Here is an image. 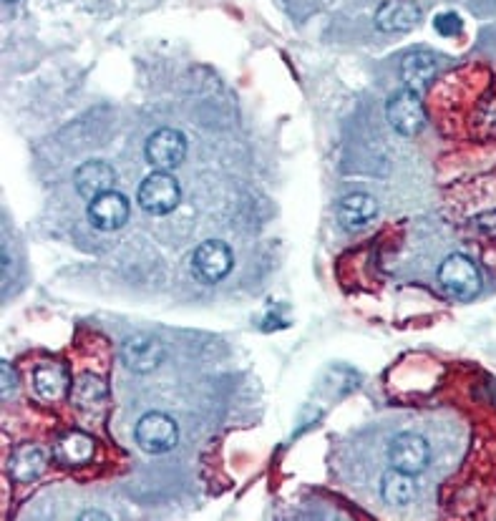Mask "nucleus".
Masks as SVG:
<instances>
[{
    "label": "nucleus",
    "mask_w": 496,
    "mask_h": 521,
    "mask_svg": "<svg viewBox=\"0 0 496 521\" xmlns=\"http://www.w3.org/2000/svg\"><path fill=\"white\" fill-rule=\"evenodd\" d=\"M439 282L441 290L454 300H471L481 290L479 267L461 252L446 257L444 265L439 267Z\"/></svg>",
    "instance_id": "obj_1"
},
{
    "label": "nucleus",
    "mask_w": 496,
    "mask_h": 521,
    "mask_svg": "<svg viewBox=\"0 0 496 521\" xmlns=\"http://www.w3.org/2000/svg\"><path fill=\"white\" fill-rule=\"evenodd\" d=\"M386 116L388 124L393 126V131L401 136H416L421 134L423 126H426V111H423V104L416 91L411 89L396 91V94L388 99Z\"/></svg>",
    "instance_id": "obj_2"
},
{
    "label": "nucleus",
    "mask_w": 496,
    "mask_h": 521,
    "mask_svg": "<svg viewBox=\"0 0 496 521\" xmlns=\"http://www.w3.org/2000/svg\"><path fill=\"white\" fill-rule=\"evenodd\" d=\"M182 202L179 182L169 172L149 174L139 187V204L149 214H169Z\"/></svg>",
    "instance_id": "obj_3"
},
{
    "label": "nucleus",
    "mask_w": 496,
    "mask_h": 521,
    "mask_svg": "<svg viewBox=\"0 0 496 521\" xmlns=\"http://www.w3.org/2000/svg\"><path fill=\"white\" fill-rule=\"evenodd\" d=\"M179 431L177 423L167 416V413H147L141 418L139 426H136V443H139L141 451L147 454H167L177 446Z\"/></svg>",
    "instance_id": "obj_4"
},
{
    "label": "nucleus",
    "mask_w": 496,
    "mask_h": 521,
    "mask_svg": "<svg viewBox=\"0 0 496 521\" xmlns=\"http://www.w3.org/2000/svg\"><path fill=\"white\" fill-rule=\"evenodd\" d=\"M232 265H235V257L232 250L220 240H209L194 250L192 255V272L199 282H207V285H215V282L225 280L230 275Z\"/></svg>",
    "instance_id": "obj_5"
},
{
    "label": "nucleus",
    "mask_w": 496,
    "mask_h": 521,
    "mask_svg": "<svg viewBox=\"0 0 496 521\" xmlns=\"http://www.w3.org/2000/svg\"><path fill=\"white\" fill-rule=\"evenodd\" d=\"M144 154L157 172H172L187 157V139L177 129H159L147 139Z\"/></svg>",
    "instance_id": "obj_6"
},
{
    "label": "nucleus",
    "mask_w": 496,
    "mask_h": 521,
    "mask_svg": "<svg viewBox=\"0 0 496 521\" xmlns=\"http://www.w3.org/2000/svg\"><path fill=\"white\" fill-rule=\"evenodd\" d=\"M388 461L393 469H401L411 476L423 474L431 461L429 441L418 433H398L388 446Z\"/></svg>",
    "instance_id": "obj_7"
},
{
    "label": "nucleus",
    "mask_w": 496,
    "mask_h": 521,
    "mask_svg": "<svg viewBox=\"0 0 496 521\" xmlns=\"http://www.w3.org/2000/svg\"><path fill=\"white\" fill-rule=\"evenodd\" d=\"M164 345L152 335H134L121 345V363L134 373H152L162 365Z\"/></svg>",
    "instance_id": "obj_8"
},
{
    "label": "nucleus",
    "mask_w": 496,
    "mask_h": 521,
    "mask_svg": "<svg viewBox=\"0 0 496 521\" xmlns=\"http://www.w3.org/2000/svg\"><path fill=\"white\" fill-rule=\"evenodd\" d=\"M131 207H129V199L119 192H106L101 197L91 199L89 204V219L91 225L101 232H114L121 230L126 225V219H129Z\"/></svg>",
    "instance_id": "obj_9"
},
{
    "label": "nucleus",
    "mask_w": 496,
    "mask_h": 521,
    "mask_svg": "<svg viewBox=\"0 0 496 521\" xmlns=\"http://www.w3.org/2000/svg\"><path fill=\"white\" fill-rule=\"evenodd\" d=\"M74 184L79 189V194L84 199H96L101 194L111 192L116 184V172L111 164L99 162V159H91V162L81 164L74 174Z\"/></svg>",
    "instance_id": "obj_10"
},
{
    "label": "nucleus",
    "mask_w": 496,
    "mask_h": 521,
    "mask_svg": "<svg viewBox=\"0 0 496 521\" xmlns=\"http://www.w3.org/2000/svg\"><path fill=\"white\" fill-rule=\"evenodd\" d=\"M418 21H421V8L411 0H391V3H383L376 13L378 31L386 33H406L416 28Z\"/></svg>",
    "instance_id": "obj_11"
},
{
    "label": "nucleus",
    "mask_w": 496,
    "mask_h": 521,
    "mask_svg": "<svg viewBox=\"0 0 496 521\" xmlns=\"http://www.w3.org/2000/svg\"><path fill=\"white\" fill-rule=\"evenodd\" d=\"M33 391L41 401L58 403L68 396L71 391V378H68V370L61 363H43L41 368H36L33 373Z\"/></svg>",
    "instance_id": "obj_12"
},
{
    "label": "nucleus",
    "mask_w": 496,
    "mask_h": 521,
    "mask_svg": "<svg viewBox=\"0 0 496 521\" xmlns=\"http://www.w3.org/2000/svg\"><path fill=\"white\" fill-rule=\"evenodd\" d=\"M48 469V451L43 446H21V449L13 451L11 461H8V471L16 481L21 484H31V481L41 479Z\"/></svg>",
    "instance_id": "obj_13"
},
{
    "label": "nucleus",
    "mask_w": 496,
    "mask_h": 521,
    "mask_svg": "<svg viewBox=\"0 0 496 521\" xmlns=\"http://www.w3.org/2000/svg\"><path fill=\"white\" fill-rule=\"evenodd\" d=\"M401 73H403V84H406V89L421 94V91L429 89L431 81L436 79V73H439V61H436L434 53L429 51L408 53V56L403 58Z\"/></svg>",
    "instance_id": "obj_14"
},
{
    "label": "nucleus",
    "mask_w": 496,
    "mask_h": 521,
    "mask_svg": "<svg viewBox=\"0 0 496 521\" xmlns=\"http://www.w3.org/2000/svg\"><path fill=\"white\" fill-rule=\"evenodd\" d=\"M378 214V202L371 194H348V197L340 199L338 204V217L343 222L345 230H363V227L371 222Z\"/></svg>",
    "instance_id": "obj_15"
},
{
    "label": "nucleus",
    "mask_w": 496,
    "mask_h": 521,
    "mask_svg": "<svg viewBox=\"0 0 496 521\" xmlns=\"http://www.w3.org/2000/svg\"><path fill=\"white\" fill-rule=\"evenodd\" d=\"M96 443L94 438L81 431H68L58 438L56 443V459L63 466H84L94 459Z\"/></svg>",
    "instance_id": "obj_16"
},
{
    "label": "nucleus",
    "mask_w": 496,
    "mask_h": 521,
    "mask_svg": "<svg viewBox=\"0 0 496 521\" xmlns=\"http://www.w3.org/2000/svg\"><path fill=\"white\" fill-rule=\"evenodd\" d=\"M381 494L391 506H406L416 496V484L413 476L401 469H391L381 479Z\"/></svg>",
    "instance_id": "obj_17"
},
{
    "label": "nucleus",
    "mask_w": 496,
    "mask_h": 521,
    "mask_svg": "<svg viewBox=\"0 0 496 521\" xmlns=\"http://www.w3.org/2000/svg\"><path fill=\"white\" fill-rule=\"evenodd\" d=\"M106 396V386L101 378L96 376H84L74 386V398L79 406H99Z\"/></svg>",
    "instance_id": "obj_18"
},
{
    "label": "nucleus",
    "mask_w": 496,
    "mask_h": 521,
    "mask_svg": "<svg viewBox=\"0 0 496 521\" xmlns=\"http://www.w3.org/2000/svg\"><path fill=\"white\" fill-rule=\"evenodd\" d=\"M434 28L441 33V36L454 38V36H459L461 31H464V21H461L456 13H439V16H436V21H434Z\"/></svg>",
    "instance_id": "obj_19"
},
{
    "label": "nucleus",
    "mask_w": 496,
    "mask_h": 521,
    "mask_svg": "<svg viewBox=\"0 0 496 521\" xmlns=\"http://www.w3.org/2000/svg\"><path fill=\"white\" fill-rule=\"evenodd\" d=\"M474 225H476V230L484 232V235L496 237V209H491V212L479 214V217L474 219Z\"/></svg>",
    "instance_id": "obj_20"
},
{
    "label": "nucleus",
    "mask_w": 496,
    "mask_h": 521,
    "mask_svg": "<svg viewBox=\"0 0 496 521\" xmlns=\"http://www.w3.org/2000/svg\"><path fill=\"white\" fill-rule=\"evenodd\" d=\"M18 383V376H16V370H13V365L3 363V386H0V391H3V398H8L13 393V388H16Z\"/></svg>",
    "instance_id": "obj_21"
},
{
    "label": "nucleus",
    "mask_w": 496,
    "mask_h": 521,
    "mask_svg": "<svg viewBox=\"0 0 496 521\" xmlns=\"http://www.w3.org/2000/svg\"><path fill=\"white\" fill-rule=\"evenodd\" d=\"M6 3H16V0H6Z\"/></svg>",
    "instance_id": "obj_22"
}]
</instances>
